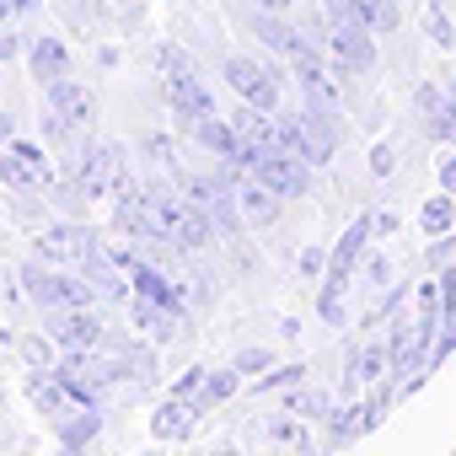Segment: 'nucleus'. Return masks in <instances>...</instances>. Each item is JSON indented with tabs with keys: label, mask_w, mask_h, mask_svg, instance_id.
Returning <instances> with one entry per match:
<instances>
[{
	"label": "nucleus",
	"mask_w": 456,
	"mask_h": 456,
	"mask_svg": "<svg viewBox=\"0 0 456 456\" xmlns=\"http://www.w3.org/2000/svg\"><path fill=\"white\" fill-rule=\"evenodd\" d=\"M301 370H306V365H269V376H258V392H280V387L301 381Z\"/></svg>",
	"instance_id": "f704fd0d"
},
{
	"label": "nucleus",
	"mask_w": 456,
	"mask_h": 456,
	"mask_svg": "<svg viewBox=\"0 0 456 456\" xmlns=\"http://www.w3.org/2000/svg\"><path fill=\"white\" fill-rule=\"evenodd\" d=\"M97 429H102V408H86V413H65V419H60V445L81 451L86 440H97Z\"/></svg>",
	"instance_id": "b1692460"
},
{
	"label": "nucleus",
	"mask_w": 456,
	"mask_h": 456,
	"mask_svg": "<svg viewBox=\"0 0 456 456\" xmlns=\"http://www.w3.org/2000/svg\"><path fill=\"white\" fill-rule=\"evenodd\" d=\"M188 129H193V140H199L204 151H215L220 161H237V151H242V140H237V129H232V124H220V118L209 113V118H193Z\"/></svg>",
	"instance_id": "412c9836"
},
{
	"label": "nucleus",
	"mask_w": 456,
	"mask_h": 456,
	"mask_svg": "<svg viewBox=\"0 0 456 456\" xmlns=\"http://www.w3.org/2000/svg\"><path fill=\"white\" fill-rule=\"evenodd\" d=\"M92 248H97V237L76 220H60L49 232H38V258H49V264H81Z\"/></svg>",
	"instance_id": "ddd939ff"
},
{
	"label": "nucleus",
	"mask_w": 456,
	"mask_h": 456,
	"mask_svg": "<svg viewBox=\"0 0 456 456\" xmlns=\"http://www.w3.org/2000/svg\"><path fill=\"white\" fill-rule=\"evenodd\" d=\"M387 365H392V360H387V344H365V349L349 360V387H360V381H376Z\"/></svg>",
	"instance_id": "a878e982"
},
{
	"label": "nucleus",
	"mask_w": 456,
	"mask_h": 456,
	"mask_svg": "<svg viewBox=\"0 0 456 456\" xmlns=\"http://www.w3.org/2000/svg\"><path fill=\"white\" fill-rule=\"evenodd\" d=\"M28 397H33V408H38V413H49L54 424H60V419L70 413V403H76L54 370H33V376H28Z\"/></svg>",
	"instance_id": "f3484780"
},
{
	"label": "nucleus",
	"mask_w": 456,
	"mask_h": 456,
	"mask_svg": "<svg viewBox=\"0 0 456 456\" xmlns=\"http://www.w3.org/2000/svg\"><path fill=\"white\" fill-rule=\"evenodd\" d=\"M370 232H376V237H392V232H397V215H392V209H376V215H370Z\"/></svg>",
	"instance_id": "58836bf2"
},
{
	"label": "nucleus",
	"mask_w": 456,
	"mask_h": 456,
	"mask_svg": "<svg viewBox=\"0 0 456 456\" xmlns=\"http://www.w3.org/2000/svg\"><path fill=\"white\" fill-rule=\"evenodd\" d=\"M156 65H161L167 102H172V113H177L183 124H193V118H209V113H215V97H209V86L199 81V70L188 65V54H183V49L161 44V49H156Z\"/></svg>",
	"instance_id": "f257e3e1"
},
{
	"label": "nucleus",
	"mask_w": 456,
	"mask_h": 456,
	"mask_svg": "<svg viewBox=\"0 0 456 456\" xmlns=\"http://www.w3.org/2000/svg\"><path fill=\"white\" fill-rule=\"evenodd\" d=\"M17 17V6H12V0H0V22H12Z\"/></svg>",
	"instance_id": "a18cd8bd"
},
{
	"label": "nucleus",
	"mask_w": 456,
	"mask_h": 456,
	"mask_svg": "<svg viewBox=\"0 0 456 456\" xmlns=\"http://www.w3.org/2000/svg\"><path fill=\"white\" fill-rule=\"evenodd\" d=\"M269 440H290V445H306V419H296V413H290V419H274V424H269Z\"/></svg>",
	"instance_id": "c9c22d12"
},
{
	"label": "nucleus",
	"mask_w": 456,
	"mask_h": 456,
	"mask_svg": "<svg viewBox=\"0 0 456 456\" xmlns=\"http://www.w3.org/2000/svg\"><path fill=\"white\" fill-rule=\"evenodd\" d=\"M253 172H258V183H269L280 199H301V193L312 188V161H301V156H290V151L264 156Z\"/></svg>",
	"instance_id": "f8f14e48"
},
{
	"label": "nucleus",
	"mask_w": 456,
	"mask_h": 456,
	"mask_svg": "<svg viewBox=\"0 0 456 456\" xmlns=\"http://www.w3.org/2000/svg\"><path fill=\"white\" fill-rule=\"evenodd\" d=\"M232 365H237L242 376H258V370H269V365H274V354H269L264 344H253V349H242V354H237Z\"/></svg>",
	"instance_id": "72a5a7b5"
},
{
	"label": "nucleus",
	"mask_w": 456,
	"mask_h": 456,
	"mask_svg": "<svg viewBox=\"0 0 456 456\" xmlns=\"http://www.w3.org/2000/svg\"><path fill=\"white\" fill-rule=\"evenodd\" d=\"M129 188V161H124V145H86L76 156V193L81 199H108Z\"/></svg>",
	"instance_id": "7ed1b4c3"
},
{
	"label": "nucleus",
	"mask_w": 456,
	"mask_h": 456,
	"mask_svg": "<svg viewBox=\"0 0 456 456\" xmlns=\"http://www.w3.org/2000/svg\"><path fill=\"white\" fill-rule=\"evenodd\" d=\"M370 237H376V232H370V215H360L349 232L333 242V253H328V274H344V280H349V269L360 264V253H365V242H370Z\"/></svg>",
	"instance_id": "6ab92c4d"
},
{
	"label": "nucleus",
	"mask_w": 456,
	"mask_h": 456,
	"mask_svg": "<svg viewBox=\"0 0 456 456\" xmlns=\"http://www.w3.org/2000/svg\"><path fill=\"white\" fill-rule=\"evenodd\" d=\"M440 258H451V232H440L435 248H429V264H440Z\"/></svg>",
	"instance_id": "79ce46f5"
},
{
	"label": "nucleus",
	"mask_w": 456,
	"mask_h": 456,
	"mask_svg": "<svg viewBox=\"0 0 456 456\" xmlns=\"http://www.w3.org/2000/svg\"><path fill=\"white\" fill-rule=\"evenodd\" d=\"M365 269H370V280H376V285H387V274H392V269H387V258H381V253H376V258H370V264H365Z\"/></svg>",
	"instance_id": "37998d69"
},
{
	"label": "nucleus",
	"mask_w": 456,
	"mask_h": 456,
	"mask_svg": "<svg viewBox=\"0 0 456 456\" xmlns=\"http://www.w3.org/2000/svg\"><path fill=\"white\" fill-rule=\"evenodd\" d=\"M183 199H188L209 225H220V232H237V225H242L237 193H232V183H225V177H183Z\"/></svg>",
	"instance_id": "39448f33"
},
{
	"label": "nucleus",
	"mask_w": 456,
	"mask_h": 456,
	"mask_svg": "<svg viewBox=\"0 0 456 456\" xmlns=\"http://www.w3.org/2000/svg\"><path fill=\"white\" fill-rule=\"evenodd\" d=\"M60 381H65V392L76 397V403H86V408H102L108 403V370H102V354H92V349H70L65 354V365L54 370Z\"/></svg>",
	"instance_id": "0eeeda50"
},
{
	"label": "nucleus",
	"mask_w": 456,
	"mask_h": 456,
	"mask_svg": "<svg viewBox=\"0 0 456 456\" xmlns=\"http://www.w3.org/2000/svg\"><path fill=\"white\" fill-rule=\"evenodd\" d=\"M445 92H451V97H456V65H451V76H445Z\"/></svg>",
	"instance_id": "09e8293b"
},
{
	"label": "nucleus",
	"mask_w": 456,
	"mask_h": 456,
	"mask_svg": "<svg viewBox=\"0 0 456 456\" xmlns=\"http://www.w3.org/2000/svg\"><path fill=\"white\" fill-rule=\"evenodd\" d=\"M12 151L28 161V172L38 177V188H44V183H54V161L44 156V145H33V140H12Z\"/></svg>",
	"instance_id": "c85d7f7f"
},
{
	"label": "nucleus",
	"mask_w": 456,
	"mask_h": 456,
	"mask_svg": "<svg viewBox=\"0 0 456 456\" xmlns=\"http://www.w3.org/2000/svg\"><path fill=\"white\" fill-rule=\"evenodd\" d=\"M354 435H365V413L354 408H328V445H349Z\"/></svg>",
	"instance_id": "393cba45"
},
{
	"label": "nucleus",
	"mask_w": 456,
	"mask_h": 456,
	"mask_svg": "<svg viewBox=\"0 0 456 456\" xmlns=\"http://www.w3.org/2000/svg\"><path fill=\"white\" fill-rule=\"evenodd\" d=\"M129 317H134L151 338H172V333L183 328V312H172V306H161V301H145V296L129 301Z\"/></svg>",
	"instance_id": "4be33fe9"
},
{
	"label": "nucleus",
	"mask_w": 456,
	"mask_h": 456,
	"mask_svg": "<svg viewBox=\"0 0 456 456\" xmlns=\"http://www.w3.org/2000/svg\"><path fill=\"white\" fill-rule=\"evenodd\" d=\"M12 6H17V12H38V0H12Z\"/></svg>",
	"instance_id": "de8ad7c7"
},
{
	"label": "nucleus",
	"mask_w": 456,
	"mask_h": 456,
	"mask_svg": "<svg viewBox=\"0 0 456 456\" xmlns=\"http://www.w3.org/2000/svg\"><path fill=\"white\" fill-rule=\"evenodd\" d=\"M199 413H204V408H199L193 397L172 392V397H167V403L151 413V435H156V440H183V435L193 429V419H199Z\"/></svg>",
	"instance_id": "dca6fc26"
},
{
	"label": "nucleus",
	"mask_w": 456,
	"mask_h": 456,
	"mask_svg": "<svg viewBox=\"0 0 456 456\" xmlns=\"http://www.w3.org/2000/svg\"><path fill=\"white\" fill-rule=\"evenodd\" d=\"M232 129H237V140H242V151H237V161H242V167H258L264 156L285 151V145H280V124H274V113L242 108V113L232 118Z\"/></svg>",
	"instance_id": "6e6552de"
},
{
	"label": "nucleus",
	"mask_w": 456,
	"mask_h": 456,
	"mask_svg": "<svg viewBox=\"0 0 456 456\" xmlns=\"http://www.w3.org/2000/svg\"><path fill=\"white\" fill-rule=\"evenodd\" d=\"M413 113H419L424 140H456V97H445L435 81L413 86Z\"/></svg>",
	"instance_id": "1a4fd4ad"
},
{
	"label": "nucleus",
	"mask_w": 456,
	"mask_h": 456,
	"mask_svg": "<svg viewBox=\"0 0 456 456\" xmlns=\"http://www.w3.org/2000/svg\"><path fill=\"white\" fill-rule=\"evenodd\" d=\"M354 17L365 33H397V22H403L397 0H354Z\"/></svg>",
	"instance_id": "5701e85b"
},
{
	"label": "nucleus",
	"mask_w": 456,
	"mask_h": 456,
	"mask_svg": "<svg viewBox=\"0 0 456 456\" xmlns=\"http://www.w3.org/2000/svg\"><path fill=\"white\" fill-rule=\"evenodd\" d=\"M301 274H312V280L328 274V258H322V253H301Z\"/></svg>",
	"instance_id": "ea45409f"
},
{
	"label": "nucleus",
	"mask_w": 456,
	"mask_h": 456,
	"mask_svg": "<svg viewBox=\"0 0 456 456\" xmlns=\"http://www.w3.org/2000/svg\"><path fill=\"white\" fill-rule=\"evenodd\" d=\"M0 183H6V188H38V177L28 172V161L6 145V151H0Z\"/></svg>",
	"instance_id": "c756f323"
},
{
	"label": "nucleus",
	"mask_w": 456,
	"mask_h": 456,
	"mask_svg": "<svg viewBox=\"0 0 456 456\" xmlns=\"http://www.w3.org/2000/svg\"><path fill=\"white\" fill-rule=\"evenodd\" d=\"M328 49H333V65L349 70V76H370V70H376V44H370L365 28L328 22Z\"/></svg>",
	"instance_id": "9d476101"
},
{
	"label": "nucleus",
	"mask_w": 456,
	"mask_h": 456,
	"mask_svg": "<svg viewBox=\"0 0 456 456\" xmlns=\"http://www.w3.org/2000/svg\"><path fill=\"white\" fill-rule=\"evenodd\" d=\"M253 33H258V38H264L269 49H280V54H290V60H296L301 49H312V38H306L301 28H290V22H285L280 12H258V22H253Z\"/></svg>",
	"instance_id": "a211bd4d"
},
{
	"label": "nucleus",
	"mask_w": 456,
	"mask_h": 456,
	"mask_svg": "<svg viewBox=\"0 0 456 456\" xmlns=\"http://www.w3.org/2000/svg\"><path fill=\"white\" fill-rule=\"evenodd\" d=\"M237 387H242V370H237V365H232V370H209V376H204V392H199V408L209 413L215 403H225Z\"/></svg>",
	"instance_id": "bb28decb"
},
{
	"label": "nucleus",
	"mask_w": 456,
	"mask_h": 456,
	"mask_svg": "<svg viewBox=\"0 0 456 456\" xmlns=\"http://www.w3.org/2000/svg\"><path fill=\"white\" fill-rule=\"evenodd\" d=\"M0 145H12V118H0Z\"/></svg>",
	"instance_id": "49530a36"
},
{
	"label": "nucleus",
	"mask_w": 456,
	"mask_h": 456,
	"mask_svg": "<svg viewBox=\"0 0 456 456\" xmlns=\"http://www.w3.org/2000/svg\"><path fill=\"white\" fill-rule=\"evenodd\" d=\"M392 167H397V151H392V145H387V140H381V145H376V151H370V172H376V177H387V172H392Z\"/></svg>",
	"instance_id": "4c0bfd02"
},
{
	"label": "nucleus",
	"mask_w": 456,
	"mask_h": 456,
	"mask_svg": "<svg viewBox=\"0 0 456 456\" xmlns=\"http://www.w3.org/2000/svg\"><path fill=\"white\" fill-rule=\"evenodd\" d=\"M49 333H54V344H65V349H97V344L108 338L92 306H65V312H49Z\"/></svg>",
	"instance_id": "4468645a"
},
{
	"label": "nucleus",
	"mask_w": 456,
	"mask_h": 456,
	"mask_svg": "<svg viewBox=\"0 0 456 456\" xmlns=\"http://www.w3.org/2000/svg\"><path fill=\"white\" fill-rule=\"evenodd\" d=\"M253 6H258V12H280V17H285V12L296 6V0H253Z\"/></svg>",
	"instance_id": "c03bdc74"
},
{
	"label": "nucleus",
	"mask_w": 456,
	"mask_h": 456,
	"mask_svg": "<svg viewBox=\"0 0 456 456\" xmlns=\"http://www.w3.org/2000/svg\"><path fill=\"white\" fill-rule=\"evenodd\" d=\"M204 376H209V370H204V365H193V370H183V376L172 381V392H183V397H193V403H199V392H204Z\"/></svg>",
	"instance_id": "e433bc0d"
},
{
	"label": "nucleus",
	"mask_w": 456,
	"mask_h": 456,
	"mask_svg": "<svg viewBox=\"0 0 456 456\" xmlns=\"http://www.w3.org/2000/svg\"><path fill=\"white\" fill-rule=\"evenodd\" d=\"M440 188H445V193H456V156H445V161H440Z\"/></svg>",
	"instance_id": "a19ab883"
},
{
	"label": "nucleus",
	"mask_w": 456,
	"mask_h": 456,
	"mask_svg": "<svg viewBox=\"0 0 456 456\" xmlns=\"http://www.w3.org/2000/svg\"><path fill=\"white\" fill-rule=\"evenodd\" d=\"M44 108H49L54 118H65L70 129H86V124H92V113H97V97H92V86H81V81L60 76V81H49V86H44Z\"/></svg>",
	"instance_id": "9b49d317"
},
{
	"label": "nucleus",
	"mask_w": 456,
	"mask_h": 456,
	"mask_svg": "<svg viewBox=\"0 0 456 456\" xmlns=\"http://www.w3.org/2000/svg\"><path fill=\"white\" fill-rule=\"evenodd\" d=\"M285 413H296V419H328V392H312V387H301V392H290Z\"/></svg>",
	"instance_id": "7c9ffc66"
},
{
	"label": "nucleus",
	"mask_w": 456,
	"mask_h": 456,
	"mask_svg": "<svg viewBox=\"0 0 456 456\" xmlns=\"http://www.w3.org/2000/svg\"><path fill=\"white\" fill-rule=\"evenodd\" d=\"M424 33H429L440 49H456V28H451V17H445L440 6H429V12H424Z\"/></svg>",
	"instance_id": "2f4dec72"
},
{
	"label": "nucleus",
	"mask_w": 456,
	"mask_h": 456,
	"mask_svg": "<svg viewBox=\"0 0 456 456\" xmlns=\"http://www.w3.org/2000/svg\"><path fill=\"white\" fill-rule=\"evenodd\" d=\"M17 349H22V360L33 370H49L54 365V338H17Z\"/></svg>",
	"instance_id": "473e14b6"
},
{
	"label": "nucleus",
	"mask_w": 456,
	"mask_h": 456,
	"mask_svg": "<svg viewBox=\"0 0 456 456\" xmlns=\"http://www.w3.org/2000/svg\"><path fill=\"white\" fill-rule=\"evenodd\" d=\"M28 65H33V81H38V86H49V81H60V76H70V54H65V44H60V38H38V44L28 49Z\"/></svg>",
	"instance_id": "aec40b11"
},
{
	"label": "nucleus",
	"mask_w": 456,
	"mask_h": 456,
	"mask_svg": "<svg viewBox=\"0 0 456 456\" xmlns=\"http://www.w3.org/2000/svg\"><path fill=\"white\" fill-rule=\"evenodd\" d=\"M451 220H456V204H451V193H440V199H424V209H419L424 237H440V232H451Z\"/></svg>",
	"instance_id": "cd10ccee"
},
{
	"label": "nucleus",
	"mask_w": 456,
	"mask_h": 456,
	"mask_svg": "<svg viewBox=\"0 0 456 456\" xmlns=\"http://www.w3.org/2000/svg\"><path fill=\"white\" fill-rule=\"evenodd\" d=\"M225 86H232L248 108H258V113H280V81H274V70L258 65V60L232 54V60H225Z\"/></svg>",
	"instance_id": "423d86ee"
},
{
	"label": "nucleus",
	"mask_w": 456,
	"mask_h": 456,
	"mask_svg": "<svg viewBox=\"0 0 456 456\" xmlns=\"http://www.w3.org/2000/svg\"><path fill=\"white\" fill-rule=\"evenodd\" d=\"M280 145H285L290 156L312 161V167H328L333 151H338V124H333L328 108H306V113H296V118H280Z\"/></svg>",
	"instance_id": "f03ea898"
},
{
	"label": "nucleus",
	"mask_w": 456,
	"mask_h": 456,
	"mask_svg": "<svg viewBox=\"0 0 456 456\" xmlns=\"http://www.w3.org/2000/svg\"><path fill=\"white\" fill-rule=\"evenodd\" d=\"M22 285H28V296H33V306H44V312H65V306H92L97 301V285L86 280H70V274H54V269H38V264H28L22 269Z\"/></svg>",
	"instance_id": "20e7f679"
},
{
	"label": "nucleus",
	"mask_w": 456,
	"mask_h": 456,
	"mask_svg": "<svg viewBox=\"0 0 456 456\" xmlns=\"http://www.w3.org/2000/svg\"><path fill=\"white\" fill-rule=\"evenodd\" d=\"M296 81H301V92H306V102L312 108H338V86H333V76H328V65L317 60V49H301L296 54Z\"/></svg>",
	"instance_id": "2eb2a0df"
}]
</instances>
